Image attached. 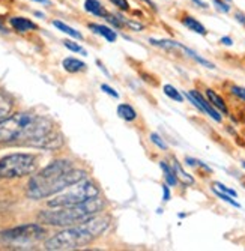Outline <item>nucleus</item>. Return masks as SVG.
<instances>
[{
	"instance_id": "f257e3e1",
	"label": "nucleus",
	"mask_w": 245,
	"mask_h": 251,
	"mask_svg": "<svg viewBox=\"0 0 245 251\" xmlns=\"http://www.w3.org/2000/svg\"><path fill=\"white\" fill-rule=\"evenodd\" d=\"M0 143H21L53 151L63 145V137L49 118L20 111L0 121Z\"/></svg>"
},
{
	"instance_id": "f03ea898",
	"label": "nucleus",
	"mask_w": 245,
	"mask_h": 251,
	"mask_svg": "<svg viewBox=\"0 0 245 251\" xmlns=\"http://www.w3.org/2000/svg\"><path fill=\"white\" fill-rule=\"evenodd\" d=\"M86 179V172L75 169L70 159H54L27 184V196L33 200L47 199L62 193L77 182Z\"/></svg>"
},
{
	"instance_id": "7ed1b4c3",
	"label": "nucleus",
	"mask_w": 245,
	"mask_h": 251,
	"mask_svg": "<svg viewBox=\"0 0 245 251\" xmlns=\"http://www.w3.org/2000/svg\"><path fill=\"white\" fill-rule=\"evenodd\" d=\"M110 226V220L107 217H92L81 224H75L70 229H65L50 239L46 241L44 247L49 251H68L78 250L84 245H89L101 236Z\"/></svg>"
},
{
	"instance_id": "20e7f679",
	"label": "nucleus",
	"mask_w": 245,
	"mask_h": 251,
	"mask_svg": "<svg viewBox=\"0 0 245 251\" xmlns=\"http://www.w3.org/2000/svg\"><path fill=\"white\" fill-rule=\"evenodd\" d=\"M102 209H104V200H101L99 197H94L83 203L73 204V206H59L49 211H42L39 212L38 220L49 226L70 227L91 220Z\"/></svg>"
},
{
	"instance_id": "39448f33",
	"label": "nucleus",
	"mask_w": 245,
	"mask_h": 251,
	"mask_svg": "<svg viewBox=\"0 0 245 251\" xmlns=\"http://www.w3.org/2000/svg\"><path fill=\"white\" fill-rule=\"evenodd\" d=\"M98 196H99V190L94 182L83 179V180L77 182V184L71 185L70 188H66L62 193L56 194V197L49 200V206L50 208L73 206V204L83 203L86 200H91Z\"/></svg>"
},
{
	"instance_id": "423d86ee",
	"label": "nucleus",
	"mask_w": 245,
	"mask_h": 251,
	"mask_svg": "<svg viewBox=\"0 0 245 251\" xmlns=\"http://www.w3.org/2000/svg\"><path fill=\"white\" fill-rule=\"evenodd\" d=\"M36 156L32 153H11L0 159V177H24L32 175L36 170Z\"/></svg>"
},
{
	"instance_id": "0eeeda50",
	"label": "nucleus",
	"mask_w": 245,
	"mask_h": 251,
	"mask_svg": "<svg viewBox=\"0 0 245 251\" xmlns=\"http://www.w3.org/2000/svg\"><path fill=\"white\" fill-rule=\"evenodd\" d=\"M46 233V229L39 224H21L0 232V241L6 244H30L41 241Z\"/></svg>"
},
{
	"instance_id": "6e6552de",
	"label": "nucleus",
	"mask_w": 245,
	"mask_h": 251,
	"mask_svg": "<svg viewBox=\"0 0 245 251\" xmlns=\"http://www.w3.org/2000/svg\"><path fill=\"white\" fill-rule=\"evenodd\" d=\"M184 97L197 108V110H200L202 113H205V115H208L211 119H214L215 122H218V124H221L222 122V115L221 113L202 95L198 92L197 89H191V90H188V92H185L184 94Z\"/></svg>"
},
{
	"instance_id": "1a4fd4ad",
	"label": "nucleus",
	"mask_w": 245,
	"mask_h": 251,
	"mask_svg": "<svg viewBox=\"0 0 245 251\" xmlns=\"http://www.w3.org/2000/svg\"><path fill=\"white\" fill-rule=\"evenodd\" d=\"M179 21H181V25L184 27H187L188 30H191V32H194V33H197L200 36H208V33H209V30L205 27L203 23H200L196 17H193L190 14L181 15L179 17Z\"/></svg>"
},
{
	"instance_id": "9d476101",
	"label": "nucleus",
	"mask_w": 245,
	"mask_h": 251,
	"mask_svg": "<svg viewBox=\"0 0 245 251\" xmlns=\"http://www.w3.org/2000/svg\"><path fill=\"white\" fill-rule=\"evenodd\" d=\"M205 95H206V100L221 113V115H224V116H229L230 113H229V107H227V102L226 100L222 98L220 94H217L214 89L211 87H206L205 89Z\"/></svg>"
},
{
	"instance_id": "9b49d317",
	"label": "nucleus",
	"mask_w": 245,
	"mask_h": 251,
	"mask_svg": "<svg viewBox=\"0 0 245 251\" xmlns=\"http://www.w3.org/2000/svg\"><path fill=\"white\" fill-rule=\"evenodd\" d=\"M9 26L18 32V33H27L32 30H38V26L35 23L26 17H11L9 18Z\"/></svg>"
},
{
	"instance_id": "f8f14e48",
	"label": "nucleus",
	"mask_w": 245,
	"mask_h": 251,
	"mask_svg": "<svg viewBox=\"0 0 245 251\" xmlns=\"http://www.w3.org/2000/svg\"><path fill=\"white\" fill-rule=\"evenodd\" d=\"M87 27L91 29L94 33L102 36L107 42H115L118 39V33L113 27H108V26H104V25H98V23H89Z\"/></svg>"
},
{
	"instance_id": "ddd939ff",
	"label": "nucleus",
	"mask_w": 245,
	"mask_h": 251,
	"mask_svg": "<svg viewBox=\"0 0 245 251\" xmlns=\"http://www.w3.org/2000/svg\"><path fill=\"white\" fill-rule=\"evenodd\" d=\"M84 9L86 12L92 14L95 17H101V18H105L108 14V11L102 6L99 0H84Z\"/></svg>"
},
{
	"instance_id": "4468645a",
	"label": "nucleus",
	"mask_w": 245,
	"mask_h": 251,
	"mask_svg": "<svg viewBox=\"0 0 245 251\" xmlns=\"http://www.w3.org/2000/svg\"><path fill=\"white\" fill-rule=\"evenodd\" d=\"M173 170H174V173H176L177 179H179V182H181L182 185H185V187H188V185H194V177H193L191 175H188V173L182 169L181 163L177 161L176 158L173 159Z\"/></svg>"
},
{
	"instance_id": "2eb2a0df",
	"label": "nucleus",
	"mask_w": 245,
	"mask_h": 251,
	"mask_svg": "<svg viewBox=\"0 0 245 251\" xmlns=\"http://www.w3.org/2000/svg\"><path fill=\"white\" fill-rule=\"evenodd\" d=\"M179 50L181 51H184L188 57H191L194 62H197V63H200L202 66H205V68H209V70H215V65L212 63V62H209V60H206L205 57H202L200 54H197L194 50H191V49H188V47H185L184 44H181L179 42Z\"/></svg>"
},
{
	"instance_id": "dca6fc26",
	"label": "nucleus",
	"mask_w": 245,
	"mask_h": 251,
	"mask_svg": "<svg viewBox=\"0 0 245 251\" xmlns=\"http://www.w3.org/2000/svg\"><path fill=\"white\" fill-rule=\"evenodd\" d=\"M62 65L65 68V71H68L71 74L81 73V71L86 70V63L78 60V59H75V57H66V59H63Z\"/></svg>"
},
{
	"instance_id": "f3484780",
	"label": "nucleus",
	"mask_w": 245,
	"mask_h": 251,
	"mask_svg": "<svg viewBox=\"0 0 245 251\" xmlns=\"http://www.w3.org/2000/svg\"><path fill=\"white\" fill-rule=\"evenodd\" d=\"M118 115L126 122H132L137 119V111L132 108L129 104H119L118 105Z\"/></svg>"
},
{
	"instance_id": "a211bd4d",
	"label": "nucleus",
	"mask_w": 245,
	"mask_h": 251,
	"mask_svg": "<svg viewBox=\"0 0 245 251\" xmlns=\"http://www.w3.org/2000/svg\"><path fill=\"white\" fill-rule=\"evenodd\" d=\"M53 26L57 29V30H60V32H63V33H66V35H70L71 38H75V39H83V35L78 32V30H75L74 27H71V26H68V25H65L63 21H60V20H53Z\"/></svg>"
},
{
	"instance_id": "6ab92c4d",
	"label": "nucleus",
	"mask_w": 245,
	"mask_h": 251,
	"mask_svg": "<svg viewBox=\"0 0 245 251\" xmlns=\"http://www.w3.org/2000/svg\"><path fill=\"white\" fill-rule=\"evenodd\" d=\"M160 167H161V170L164 172V179H166V182L169 184V187H176L177 184H179V179H177V176H176L173 167H170V166H169L167 163H164V161L160 163Z\"/></svg>"
},
{
	"instance_id": "aec40b11",
	"label": "nucleus",
	"mask_w": 245,
	"mask_h": 251,
	"mask_svg": "<svg viewBox=\"0 0 245 251\" xmlns=\"http://www.w3.org/2000/svg\"><path fill=\"white\" fill-rule=\"evenodd\" d=\"M12 110V100L5 94H0V121L5 119Z\"/></svg>"
},
{
	"instance_id": "412c9836",
	"label": "nucleus",
	"mask_w": 245,
	"mask_h": 251,
	"mask_svg": "<svg viewBox=\"0 0 245 251\" xmlns=\"http://www.w3.org/2000/svg\"><path fill=\"white\" fill-rule=\"evenodd\" d=\"M163 90H164V94L170 98V100H173V101H176V102H184V94H181L179 90H177L174 86H172V84H166L164 87H163Z\"/></svg>"
},
{
	"instance_id": "4be33fe9",
	"label": "nucleus",
	"mask_w": 245,
	"mask_h": 251,
	"mask_svg": "<svg viewBox=\"0 0 245 251\" xmlns=\"http://www.w3.org/2000/svg\"><path fill=\"white\" fill-rule=\"evenodd\" d=\"M212 193L218 197V199H221L222 201H226V203H229L230 206H233V208H241V204L235 200V197H232V196H229V194H226V193H222V191H220L218 188H215V187H212Z\"/></svg>"
},
{
	"instance_id": "5701e85b",
	"label": "nucleus",
	"mask_w": 245,
	"mask_h": 251,
	"mask_svg": "<svg viewBox=\"0 0 245 251\" xmlns=\"http://www.w3.org/2000/svg\"><path fill=\"white\" fill-rule=\"evenodd\" d=\"M212 5L221 14H230L232 11V3H229L227 0H212Z\"/></svg>"
},
{
	"instance_id": "b1692460",
	"label": "nucleus",
	"mask_w": 245,
	"mask_h": 251,
	"mask_svg": "<svg viewBox=\"0 0 245 251\" xmlns=\"http://www.w3.org/2000/svg\"><path fill=\"white\" fill-rule=\"evenodd\" d=\"M229 92H230L233 97H236L238 100H241V101L245 102V87L238 86V84H230V86H229Z\"/></svg>"
},
{
	"instance_id": "393cba45",
	"label": "nucleus",
	"mask_w": 245,
	"mask_h": 251,
	"mask_svg": "<svg viewBox=\"0 0 245 251\" xmlns=\"http://www.w3.org/2000/svg\"><path fill=\"white\" fill-rule=\"evenodd\" d=\"M63 45L68 50H71V51H74V53H81L83 56H86V51L83 50V47L80 44H77V42H74V41H70V39H66L65 42H63Z\"/></svg>"
},
{
	"instance_id": "a878e982",
	"label": "nucleus",
	"mask_w": 245,
	"mask_h": 251,
	"mask_svg": "<svg viewBox=\"0 0 245 251\" xmlns=\"http://www.w3.org/2000/svg\"><path fill=\"white\" fill-rule=\"evenodd\" d=\"M108 2L113 6H116V9H119L121 12H129L131 9L128 0H108Z\"/></svg>"
},
{
	"instance_id": "bb28decb",
	"label": "nucleus",
	"mask_w": 245,
	"mask_h": 251,
	"mask_svg": "<svg viewBox=\"0 0 245 251\" xmlns=\"http://www.w3.org/2000/svg\"><path fill=\"white\" fill-rule=\"evenodd\" d=\"M214 187L215 188H218L220 191H222V193H226V194H229V196H232V197H238V193L235 191V190H232V188H229L227 185H224V184H221V182H214Z\"/></svg>"
},
{
	"instance_id": "cd10ccee",
	"label": "nucleus",
	"mask_w": 245,
	"mask_h": 251,
	"mask_svg": "<svg viewBox=\"0 0 245 251\" xmlns=\"http://www.w3.org/2000/svg\"><path fill=\"white\" fill-rule=\"evenodd\" d=\"M150 140H152V143L157 145L160 149H163V151H166V149H167V143L161 139V137H160L158 134H150Z\"/></svg>"
},
{
	"instance_id": "c85d7f7f",
	"label": "nucleus",
	"mask_w": 245,
	"mask_h": 251,
	"mask_svg": "<svg viewBox=\"0 0 245 251\" xmlns=\"http://www.w3.org/2000/svg\"><path fill=\"white\" fill-rule=\"evenodd\" d=\"M101 90L102 92H105L107 95H110V97H113V98H119V94L116 92V90L113 89V87H110L108 84H101Z\"/></svg>"
},
{
	"instance_id": "c756f323",
	"label": "nucleus",
	"mask_w": 245,
	"mask_h": 251,
	"mask_svg": "<svg viewBox=\"0 0 245 251\" xmlns=\"http://www.w3.org/2000/svg\"><path fill=\"white\" fill-rule=\"evenodd\" d=\"M233 17H235V20L239 23L241 26H244V27H245V12H242V11H235Z\"/></svg>"
},
{
	"instance_id": "7c9ffc66",
	"label": "nucleus",
	"mask_w": 245,
	"mask_h": 251,
	"mask_svg": "<svg viewBox=\"0 0 245 251\" xmlns=\"http://www.w3.org/2000/svg\"><path fill=\"white\" fill-rule=\"evenodd\" d=\"M220 44L221 45H226V47H232V45H233V39L230 36H222V38H220Z\"/></svg>"
},
{
	"instance_id": "2f4dec72",
	"label": "nucleus",
	"mask_w": 245,
	"mask_h": 251,
	"mask_svg": "<svg viewBox=\"0 0 245 251\" xmlns=\"http://www.w3.org/2000/svg\"><path fill=\"white\" fill-rule=\"evenodd\" d=\"M191 2H193L197 8H200V9H208V8H209V5L205 2V0H191Z\"/></svg>"
},
{
	"instance_id": "473e14b6",
	"label": "nucleus",
	"mask_w": 245,
	"mask_h": 251,
	"mask_svg": "<svg viewBox=\"0 0 245 251\" xmlns=\"http://www.w3.org/2000/svg\"><path fill=\"white\" fill-rule=\"evenodd\" d=\"M163 200L164 201H169L170 200V188H169V184H164L163 185Z\"/></svg>"
},
{
	"instance_id": "72a5a7b5",
	"label": "nucleus",
	"mask_w": 245,
	"mask_h": 251,
	"mask_svg": "<svg viewBox=\"0 0 245 251\" xmlns=\"http://www.w3.org/2000/svg\"><path fill=\"white\" fill-rule=\"evenodd\" d=\"M143 2H145V3H147V5H149V6H150L153 11H157V6H155V3L152 2V0H143Z\"/></svg>"
},
{
	"instance_id": "f704fd0d",
	"label": "nucleus",
	"mask_w": 245,
	"mask_h": 251,
	"mask_svg": "<svg viewBox=\"0 0 245 251\" xmlns=\"http://www.w3.org/2000/svg\"><path fill=\"white\" fill-rule=\"evenodd\" d=\"M32 2H36V3H42V5H50V0H32Z\"/></svg>"
},
{
	"instance_id": "c9c22d12",
	"label": "nucleus",
	"mask_w": 245,
	"mask_h": 251,
	"mask_svg": "<svg viewBox=\"0 0 245 251\" xmlns=\"http://www.w3.org/2000/svg\"><path fill=\"white\" fill-rule=\"evenodd\" d=\"M0 32H6V27H5V25H3L2 18H0Z\"/></svg>"
},
{
	"instance_id": "e433bc0d",
	"label": "nucleus",
	"mask_w": 245,
	"mask_h": 251,
	"mask_svg": "<svg viewBox=\"0 0 245 251\" xmlns=\"http://www.w3.org/2000/svg\"><path fill=\"white\" fill-rule=\"evenodd\" d=\"M241 166H242V167H244V170H245V161H242V163H241Z\"/></svg>"
},
{
	"instance_id": "4c0bfd02",
	"label": "nucleus",
	"mask_w": 245,
	"mask_h": 251,
	"mask_svg": "<svg viewBox=\"0 0 245 251\" xmlns=\"http://www.w3.org/2000/svg\"><path fill=\"white\" fill-rule=\"evenodd\" d=\"M227 2H229V3H232V0H227Z\"/></svg>"
}]
</instances>
